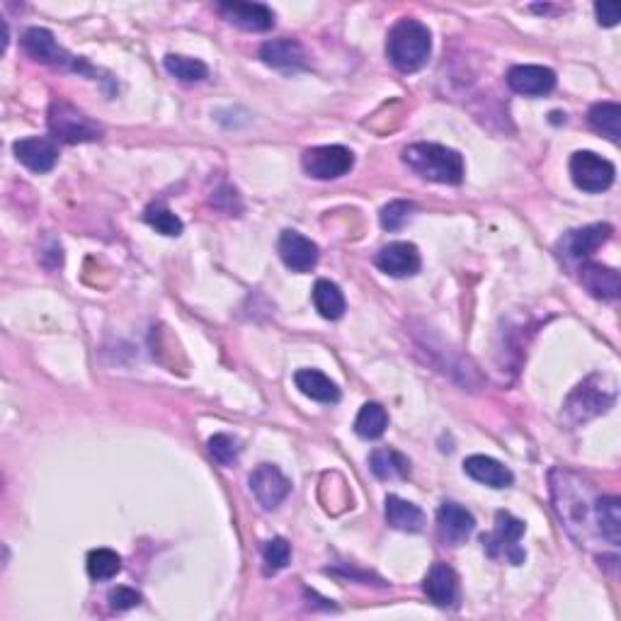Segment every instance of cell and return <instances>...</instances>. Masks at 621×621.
<instances>
[{
  "instance_id": "obj_1",
  "label": "cell",
  "mask_w": 621,
  "mask_h": 621,
  "mask_svg": "<svg viewBox=\"0 0 621 621\" xmlns=\"http://www.w3.org/2000/svg\"><path fill=\"white\" fill-rule=\"evenodd\" d=\"M551 495H554V507L566 524L568 532L573 534L580 544H588L590 534L597 529L595 524V495L590 493V486L580 483V478L571 471L554 469L551 471Z\"/></svg>"
},
{
  "instance_id": "obj_2",
  "label": "cell",
  "mask_w": 621,
  "mask_h": 621,
  "mask_svg": "<svg viewBox=\"0 0 621 621\" xmlns=\"http://www.w3.org/2000/svg\"><path fill=\"white\" fill-rule=\"evenodd\" d=\"M432 54V34L420 20L403 17L386 37V56L401 73L420 71Z\"/></svg>"
},
{
  "instance_id": "obj_3",
  "label": "cell",
  "mask_w": 621,
  "mask_h": 621,
  "mask_svg": "<svg viewBox=\"0 0 621 621\" xmlns=\"http://www.w3.org/2000/svg\"><path fill=\"white\" fill-rule=\"evenodd\" d=\"M403 163L418 178L440 185H461L466 173L464 156L442 144H410L403 148Z\"/></svg>"
},
{
  "instance_id": "obj_4",
  "label": "cell",
  "mask_w": 621,
  "mask_h": 621,
  "mask_svg": "<svg viewBox=\"0 0 621 621\" xmlns=\"http://www.w3.org/2000/svg\"><path fill=\"white\" fill-rule=\"evenodd\" d=\"M617 401V386L609 376H590L583 384L575 386L571 396L566 398L563 406V420L571 425L588 423V420L597 418V415L607 413Z\"/></svg>"
},
{
  "instance_id": "obj_5",
  "label": "cell",
  "mask_w": 621,
  "mask_h": 621,
  "mask_svg": "<svg viewBox=\"0 0 621 621\" xmlns=\"http://www.w3.org/2000/svg\"><path fill=\"white\" fill-rule=\"evenodd\" d=\"M47 124L51 136L61 144H90V141H100L105 129L100 127L95 119H90L85 112L78 110L76 105L66 100H54L49 105Z\"/></svg>"
},
{
  "instance_id": "obj_6",
  "label": "cell",
  "mask_w": 621,
  "mask_h": 621,
  "mask_svg": "<svg viewBox=\"0 0 621 621\" xmlns=\"http://www.w3.org/2000/svg\"><path fill=\"white\" fill-rule=\"evenodd\" d=\"M524 522L517 520L510 512H498L495 515L493 534H483V549L491 558L505 556L512 566L524 563V551L520 549V539L524 534Z\"/></svg>"
},
{
  "instance_id": "obj_7",
  "label": "cell",
  "mask_w": 621,
  "mask_h": 621,
  "mask_svg": "<svg viewBox=\"0 0 621 621\" xmlns=\"http://www.w3.org/2000/svg\"><path fill=\"white\" fill-rule=\"evenodd\" d=\"M301 165L313 180H338L355 168V153L345 146H316L304 151Z\"/></svg>"
},
{
  "instance_id": "obj_8",
  "label": "cell",
  "mask_w": 621,
  "mask_h": 621,
  "mask_svg": "<svg viewBox=\"0 0 621 621\" xmlns=\"http://www.w3.org/2000/svg\"><path fill=\"white\" fill-rule=\"evenodd\" d=\"M22 49L32 56L39 64H47L54 68H73V71H90L88 64L76 56H71L68 51L56 42V37L44 27H30L22 34Z\"/></svg>"
},
{
  "instance_id": "obj_9",
  "label": "cell",
  "mask_w": 621,
  "mask_h": 621,
  "mask_svg": "<svg viewBox=\"0 0 621 621\" xmlns=\"http://www.w3.org/2000/svg\"><path fill=\"white\" fill-rule=\"evenodd\" d=\"M614 175H617V168H614L607 158L597 156V153H592V151L573 153L571 178L578 190L590 192V195L605 192L612 187Z\"/></svg>"
},
{
  "instance_id": "obj_10",
  "label": "cell",
  "mask_w": 621,
  "mask_h": 621,
  "mask_svg": "<svg viewBox=\"0 0 621 621\" xmlns=\"http://www.w3.org/2000/svg\"><path fill=\"white\" fill-rule=\"evenodd\" d=\"M253 498L258 500L262 510H275L292 493V481L277 469L275 464H260L248 478Z\"/></svg>"
},
{
  "instance_id": "obj_11",
  "label": "cell",
  "mask_w": 621,
  "mask_h": 621,
  "mask_svg": "<svg viewBox=\"0 0 621 621\" xmlns=\"http://www.w3.org/2000/svg\"><path fill=\"white\" fill-rule=\"evenodd\" d=\"M474 529H476L474 515H471L464 505L452 503V500L440 505V510H437V532H440V539L444 544L447 546L466 544L471 534H474Z\"/></svg>"
},
{
  "instance_id": "obj_12",
  "label": "cell",
  "mask_w": 621,
  "mask_h": 621,
  "mask_svg": "<svg viewBox=\"0 0 621 621\" xmlns=\"http://www.w3.org/2000/svg\"><path fill=\"white\" fill-rule=\"evenodd\" d=\"M507 85L524 98H541L556 88V73L546 66H512L507 71Z\"/></svg>"
},
{
  "instance_id": "obj_13",
  "label": "cell",
  "mask_w": 621,
  "mask_h": 621,
  "mask_svg": "<svg viewBox=\"0 0 621 621\" xmlns=\"http://www.w3.org/2000/svg\"><path fill=\"white\" fill-rule=\"evenodd\" d=\"M277 253L282 258L284 265L289 267L292 272H311L313 267L318 265V246L311 241V238L301 236L299 231H282L277 243Z\"/></svg>"
},
{
  "instance_id": "obj_14",
  "label": "cell",
  "mask_w": 621,
  "mask_h": 621,
  "mask_svg": "<svg viewBox=\"0 0 621 621\" xmlns=\"http://www.w3.org/2000/svg\"><path fill=\"white\" fill-rule=\"evenodd\" d=\"M612 236V226L609 224H590L583 229L568 231L558 243V250L566 260H585L595 253L597 248L605 246Z\"/></svg>"
},
{
  "instance_id": "obj_15",
  "label": "cell",
  "mask_w": 621,
  "mask_h": 621,
  "mask_svg": "<svg viewBox=\"0 0 621 621\" xmlns=\"http://www.w3.org/2000/svg\"><path fill=\"white\" fill-rule=\"evenodd\" d=\"M376 267H379L384 275L403 279V277H413L420 272V253L413 243L406 241H396L384 246L376 253Z\"/></svg>"
},
{
  "instance_id": "obj_16",
  "label": "cell",
  "mask_w": 621,
  "mask_h": 621,
  "mask_svg": "<svg viewBox=\"0 0 621 621\" xmlns=\"http://www.w3.org/2000/svg\"><path fill=\"white\" fill-rule=\"evenodd\" d=\"M219 13L226 22L246 32H267L275 27V13L262 3H221Z\"/></svg>"
},
{
  "instance_id": "obj_17",
  "label": "cell",
  "mask_w": 621,
  "mask_h": 621,
  "mask_svg": "<svg viewBox=\"0 0 621 621\" xmlns=\"http://www.w3.org/2000/svg\"><path fill=\"white\" fill-rule=\"evenodd\" d=\"M13 151L17 161L39 175L49 173L56 161H59V146L54 144V139H47V136H27V139L15 141Z\"/></svg>"
},
{
  "instance_id": "obj_18",
  "label": "cell",
  "mask_w": 621,
  "mask_h": 621,
  "mask_svg": "<svg viewBox=\"0 0 621 621\" xmlns=\"http://www.w3.org/2000/svg\"><path fill=\"white\" fill-rule=\"evenodd\" d=\"M423 590L427 600L437 607H454L459 600V578L452 566L447 563H435L427 573Z\"/></svg>"
},
{
  "instance_id": "obj_19",
  "label": "cell",
  "mask_w": 621,
  "mask_h": 621,
  "mask_svg": "<svg viewBox=\"0 0 621 621\" xmlns=\"http://www.w3.org/2000/svg\"><path fill=\"white\" fill-rule=\"evenodd\" d=\"M580 284L588 289L590 296L600 301H614L621 294L619 272L612 267L600 265V262H583L580 267Z\"/></svg>"
},
{
  "instance_id": "obj_20",
  "label": "cell",
  "mask_w": 621,
  "mask_h": 621,
  "mask_svg": "<svg viewBox=\"0 0 621 621\" xmlns=\"http://www.w3.org/2000/svg\"><path fill=\"white\" fill-rule=\"evenodd\" d=\"M464 471L466 476L488 488H510L515 483V476L505 464H500L498 459L483 457V454H474V457L466 459Z\"/></svg>"
},
{
  "instance_id": "obj_21",
  "label": "cell",
  "mask_w": 621,
  "mask_h": 621,
  "mask_svg": "<svg viewBox=\"0 0 621 621\" xmlns=\"http://www.w3.org/2000/svg\"><path fill=\"white\" fill-rule=\"evenodd\" d=\"M260 59L272 68H304L306 51L296 39H272L262 44Z\"/></svg>"
},
{
  "instance_id": "obj_22",
  "label": "cell",
  "mask_w": 621,
  "mask_h": 621,
  "mask_svg": "<svg viewBox=\"0 0 621 621\" xmlns=\"http://www.w3.org/2000/svg\"><path fill=\"white\" fill-rule=\"evenodd\" d=\"M595 529L597 537L607 544L619 546L621 541V500L617 495H602L595 500Z\"/></svg>"
},
{
  "instance_id": "obj_23",
  "label": "cell",
  "mask_w": 621,
  "mask_h": 621,
  "mask_svg": "<svg viewBox=\"0 0 621 621\" xmlns=\"http://www.w3.org/2000/svg\"><path fill=\"white\" fill-rule=\"evenodd\" d=\"M296 389L304 393L306 398L318 403H338L340 401V389L335 386V381H330L326 374L318 372V369H299L294 374Z\"/></svg>"
},
{
  "instance_id": "obj_24",
  "label": "cell",
  "mask_w": 621,
  "mask_h": 621,
  "mask_svg": "<svg viewBox=\"0 0 621 621\" xmlns=\"http://www.w3.org/2000/svg\"><path fill=\"white\" fill-rule=\"evenodd\" d=\"M386 522L398 532H420L425 527V512L398 495H389L386 498Z\"/></svg>"
},
{
  "instance_id": "obj_25",
  "label": "cell",
  "mask_w": 621,
  "mask_h": 621,
  "mask_svg": "<svg viewBox=\"0 0 621 621\" xmlns=\"http://www.w3.org/2000/svg\"><path fill=\"white\" fill-rule=\"evenodd\" d=\"M369 469L381 481H401L410 476V461L396 449H376L369 457Z\"/></svg>"
},
{
  "instance_id": "obj_26",
  "label": "cell",
  "mask_w": 621,
  "mask_h": 621,
  "mask_svg": "<svg viewBox=\"0 0 621 621\" xmlns=\"http://www.w3.org/2000/svg\"><path fill=\"white\" fill-rule=\"evenodd\" d=\"M311 296L313 306L326 321H338V318L345 316V296L340 292L338 284L330 282V279H318Z\"/></svg>"
},
{
  "instance_id": "obj_27",
  "label": "cell",
  "mask_w": 621,
  "mask_h": 621,
  "mask_svg": "<svg viewBox=\"0 0 621 621\" xmlns=\"http://www.w3.org/2000/svg\"><path fill=\"white\" fill-rule=\"evenodd\" d=\"M588 119L597 134L607 136L609 141L617 144L621 136V105L617 102H597V105L590 107Z\"/></svg>"
},
{
  "instance_id": "obj_28",
  "label": "cell",
  "mask_w": 621,
  "mask_h": 621,
  "mask_svg": "<svg viewBox=\"0 0 621 621\" xmlns=\"http://www.w3.org/2000/svg\"><path fill=\"white\" fill-rule=\"evenodd\" d=\"M389 427V413L379 403H364L355 420V432L362 440H379Z\"/></svg>"
},
{
  "instance_id": "obj_29",
  "label": "cell",
  "mask_w": 621,
  "mask_h": 621,
  "mask_svg": "<svg viewBox=\"0 0 621 621\" xmlns=\"http://www.w3.org/2000/svg\"><path fill=\"white\" fill-rule=\"evenodd\" d=\"M165 71L170 76H175L182 83H202L204 78L209 76V68L204 61L190 59V56H180V54H168L165 56Z\"/></svg>"
},
{
  "instance_id": "obj_30",
  "label": "cell",
  "mask_w": 621,
  "mask_h": 621,
  "mask_svg": "<svg viewBox=\"0 0 621 621\" xmlns=\"http://www.w3.org/2000/svg\"><path fill=\"white\" fill-rule=\"evenodd\" d=\"M122 571V556L112 549H93L88 554V575L93 580H110Z\"/></svg>"
},
{
  "instance_id": "obj_31",
  "label": "cell",
  "mask_w": 621,
  "mask_h": 621,
  "mask_svg": "<svg viewBox=\"0 0 621 621\" xmlns=\"http://www.w3.org/2000/svg\"><path fill=\"white\" fill-rule=\"evenodd\" d=\"M144 221H146L148 226H151V229H156L158 233H163V236L175 238V236H180V233H182L180 216H175L161 202H156V204H151V207H146Z\"/></svg>"
},
{
  "instance_id": "obj_32",
  "label": "cell",
  "mask_w": 621,
  "mask_h": 621,
  "mask_svg": "<svg viewBox=\"0 0 621 621\" xmlns=\"http://www.w3.org/2000/svg\"><path fill=\"white\" fill-rule=\"evenodd\" d=\"M289 558H292V546L287 539L275 537L265 544L262 549V561H265V573L275 575L289 566Z\"/></svg>"
},
{
  "instance_id": "obj_33",
  "label": "cell",
  "mask_w": 621,
  "mask_h": 621,
  "mask_svg": "<svg viewBox=\"0 0 621 621\" xmlns=\"http://www.w3.org/2000/svg\"><path fill=\"white\" fill-rule=\"evenodd\" d=\"M209 454H212L214 461H219L221 466H233L238 457H241V444H238L236 437L219 432V435H214L212 440H209Z\"/></svg>"
},
{
  "instance_id": "obj_34",
  "label": "cell",
  "mask_w": 621,
  "mask_h": 621,
  "mask_svg": "<svg viewBox=\"0 0 621 621\" xmlns=\"http://www.w3.org/2000/svg\"><path fill=\"white\" fill-rule=\"evenodd\" d=\"M415 204L406 202V199H396V202H389L384 209H381L379 221L386 231H398L406 226V221L413 214Z\"/></svg>"
},
{
  "instance_id": "obj_35",
  "label": "cell",
  "mask_w": 621,
  "mask_h": 621,
  "mask_svg": "<svg viewBox=\"0 0 621 621\" xmlns=\"http://www.w3.org/2000/svg\"><path fill=\"white\" fill-rule=\"evenodd\" d=\"M107 600H110V607L115 609V612H127V609L139 605L141 595L134 588H124V585H119V588L110 590Z\"/></svg>"
},
{
  "instance_id": "obj_36",
  "label": "cell",
  "mask_w": 621,
  "mask_h": 621,
  "mask_svg": "<svg viewBox=\"0 0 621 621\" xmlns=\"http://www.w3.org/2000/svg\"><path fill=\"white\" fill-rule=\"evenodd\" d=\"M595 15L602 27H617L621 20V8L619 3H595Z\"/></svg>"
}]
</instances>
